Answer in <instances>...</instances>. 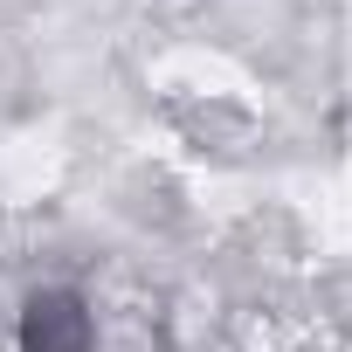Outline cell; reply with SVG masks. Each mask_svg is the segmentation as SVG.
I'll list each match as a JSON object with an SVG mask.
<instances>
[{"label": "cell", "mask_w": 352, "mask_h": 352, "mask_svg": "<svg viewBox=\"0 0 352 352\" xmlns=\"http://www.w3.org/2000/svg\"><path fill=\"white\" fill-rule=\"evenodd\" d=\"M97 324L76 290H35L21 304V352H90Z\"/></svg>", "instance_id": "6da1fadb"}]
</instances>
